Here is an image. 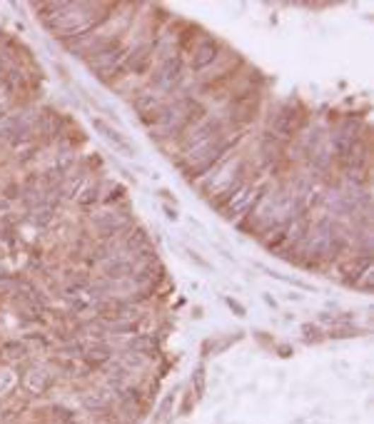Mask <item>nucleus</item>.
<instances>
[{"mask_svg":"<svg viewBox=\"0 0 374 424\" xmlns=\"http://www.w3.org/2000/svg\"><path fill=\"white\" fill-rule=\"evenodd\" d=\"M240 140H242V133H235V135L225 133L222 138L182 155V158L177 160V167L180 172H182V177L185 180H202L205 175H210L222 160H227V155L232 153V148H235Z\"/></svg>","mask_w":374,"mask_h":424,"instance_id":"obj_1","label":"nucleus"},{"mask_svg":"<svg viewBox=\"0 0 374 424\" xmlns=\"http://www.w3.org/2000/svg\"><path fill=\"white\" fill-rule=\"evenodd\" d=\"M307 127V112L300 102H282L274 107V112L269 115V135L279 140H290L297 133H302Z\"/></svg>","mask_w":374,"mask_h":424,"instance_id":"obj_2","label":"nucleus"},{"mask_svg":"<svg viewBox=\"0 0 374 424\" xmlns=\"http://www.w3.org/2000/svg\"><path fill=\"white\" fill-rule=\"evenodd\" d=\"M225 127H227V122L222 115L202 117L200 122H195L192 127H187V130L177 138L180 148H182V155H187V153H192V150L202 148V145L212 143V140L222 138V135H225Z\"/></svg>","mask_w":374,"mask_h":424,"instance_id":"obj_3","label":"nucleus"},{"mask_svg":"<svg viewBox=\"0 0 374 424\" xmlns=\"http://www.w3.org/2000/svg\"><path fill=\"white\" fill-rule=\"evenodd\" d=\"M267 190H269V187L262 185V182H255V180L245 182V185L240 187V190L235 192V195H232L230 200L225 202V205H222L220 215L225 220H230V223H240V220L247 218V212L252 210L255 205H257V200Z\"/></svg>","mask_w":374,"mask_h":424,"instance_id":"obj_4","label":"nucleus"},{"mask_svg":"<svg viewBox=\"0 0 374 424\" xmlns=\"http://www.w3.org/2000/svg\"><path fill=\"white\" fill-rule=\"evenodd\" d=\"M182 75H185V58L180 53L168 55V58H163L150 70V90L168 93L170 95V90L182 80Z\"/></svg>","mask_w":374,"mask_h":424,"instance_id":"obj_5","label":"nucleus"},{"mask_svg":"<svg viewBox=\"0 0 374 424\" xmlns=\"http://www.w3.org/2000/svg\"><path fill=\"white\" fill-rule=\"evenodd\" d=\"M222 55V45H220V40L217 37H212V35H202L200 40L192 45V50H190V58L185 60V68H190L192 73L195 75H202L205 73L207 68H212V63H215L217 58Z\"/></svg>","mask_w":374,"mask_h":424,"instance_id":"obj_6","label":"nucleus"},{"mask_svg":"<svg viewBox=\"0 0 374 424\" xmlns=\"http://www.w3.org/2000/svg\"><path fill=\"white\" fill-rule=\"evenodd\" d=\"M163 105H165V100L160 98V93H155V90H140V93H135V95L130 98V107H132V112L137 115V120L143 122L145 127H153L155 122H158V115H160V110H163Z\"/></svg>","mask_w":374,"mask_h":424,"instance_id":"obj_7","label":"nucleus"},{"mask_svg":"<svg viewBox=\"0 0 374 424\" xmlns=\"http://www.w3.org/2000/svg\"><path fill=\"white\" fill-rule=\"evenodd\" d=\"M259 110H262V100H259V95L247 98V100H240V102H232L230 110H227V115H225V122L235 127L238 133H242L245 127L252 125V122L257 120Z\"/></svg>","mask_w":374,"mask_h":424,"instance_id":"obj_8","label":"nucleus"},{"mask_svg":"<svg viewBox=\"0 0 374 424\" xmlns=\"http://www.w3.org/2000/svg\"><path fill=\"white\" fill-rule=\"evenodd\" d=\"M158 55V37L145 40L125 55V70L132 75H145L153 70V60Z\"/></svg>","mask_w":374,"mask_h":424,"instance_id":"obj_9","label":"nucleus"},{"mask_svg":"<svg viewBox=\"0 0 374 424\" xmlns=\"http://www.w3.org/2000/svg\"><path fill=\"white\" fill-rule=\"evenodd\" d=\"M117 252L127 254L132 260L145 252H153V240H150L148 230L140 228V225H132V228L117 240Z\"/></svg>","mask_w":374,"mask_h":424,"instance_id":"obj_10","label":"nucleus"},{"mask_svg":"<svg viewBox=\"0 0 374 424\" xmlns=\"http://www.w3.org/2000/svg\"><path fill=\"white\" fill-rule=\"evenodd\" d=\"M80 360H83V365H88L93 372L105 370V367L112 362V347L107 345L105 339H100V342H85L83 352H80Z\"/></svg>","mask_w":374,"mask_h":424,"instance_id":"obj_11","label":"nucleus"},{"mask_svg":"<svg viewBox=\"0 0 374 424\" xmlns=\"http://www.w3.org/2000/svg\"><path fill=\"white\" fill-rule=\"evenodd\" d=\"M100 270L103 275H105V280L122 282L127 280V277H132V272H135V260L122 252H115L112 257H107L105 262H100Z\"/></svg>","mask_w":374,"mask_h":424,"instance_id":"obj_12","label":"nucleus"},{"mask_svg":"<svg viewBox=\"0 0 374 424\" xmlns=\"http://www.w3.org/2000/svg\"><path fill=\"white\" fill-rule=\"evenodd\" d=\"M80 402H83V407L88 409V412H93V414L100 417V414L115 409L117 397L107 387H95V389H90V392H85L83 397H80Z\"/></svg>","mask_w":374,"mask_h":424,"instance_id":"obj_13","label":"nucleus"},{"mask_svg":"<svg viewBox=\"0 0 374 424\" xmlns=\"http://www.w3.org/2000/svg\"><path fill=\"white\" fill-rule=\"evenodd\" d=\"M93 125H95V130H98V133H100L103 138H105L107 143H110L112 148L117 150V153L127 155V158H132V155H135V148H132L130 138H127L125 133H120V130H117V127L107 125V122L103 120V117H95V120H93Z\"/></svg>","mask_w":374,"mask_h":424,"instance_id":"obj_14","label":"nucleus"},{"mask_svg":"<svg viewBox=\"0 0 374 424\" xmlns=\"http://www.w3.org/2000/svg\"><path fill=\"white\" fill-rule=\"evenodd\" d=\"M23 384L30 389L33 394H45L55 384V375L45 367H28L25 375H23Z\"/></svg>","mask_w":374,"mask_h":424,"instance_id":"obj_15","label":"nucleus"},{"mask_svg":"<svg viewBox=\"0 0 374 424\" xmlns=\"http://www.w3.org/2000/svg\"><path fill=\"white\" fill-rule=\"evenodd\" d=\"M369 272H372V254H357L354 260L342 265V280L352 287L357 285L364 275H369Z\"/></svg>","mask_w":374,"mask_h":424,"instance_id":"obj_16","label":"nucleus"},{"mask_svg":"<svg viewBox=\"0 0 374 424\" xmlns=\"http://www.w3.org/2000/svg\"><path fill=\"white\" fill-rule=\"evenodd\" d=\"M125 350L137 352V355H143V357H148V360H150V357L160 350V342H158V337H153V334L137 332V334H132V337L127 339Z\"/></svg>","mask_w":374,"mask_h":424,"instance_id":"obj_17","label":"nucleus"},{"mask_svg":"<svg viewBox=\"0 0 374 424\" xmlns=\"http://www.w3.org/2000/svg\"><path fill=\"white\" fill-rule=\"evenodd\" d=\"M28 357H30V347H28L25 342L11 339V342H6V345H0V360L3 362H13V365H18V362H25Z\"/></svg>","mask_w":374,"mask_h":424,"instance_id":"obj_18","label":"nucleus"},{"mask_svg":"<svg viewBox=\"0 0 374 424\" xmlns=\"http://www.w3.org/2000/svg\"><path fill=\"white\" fill-rule=\"evenodd\" d=\"M205 35V33L200 30V25H195V23H190V25H185L182 30H180V35L175 37V45H177L180 53H190L192 45H195L200 37Z\"/></svg>","mask_w":374,"mask_h":424,"instance_id":"obj_19","label":"nucleus"},{"mask_svg":"<svg viewBox=\"0 0 374 424\" xmlns=\"http://www.w3.org/2000/svg\"><path fill=\"white\" fill-rule=\"evenodd\" d=\"M78 205L83 210H93V207L103 205V185H85L83 192L78 195Z\"/></svg>","mask_w":374,"mask_h":424,"instance_id":"obj_20","label":"nucleus"},{"mask_svg":"<svg viewBox=\"0 0 374 424\" xmlns=\"http://www.w3.org/2000/svg\"><path fill=\"white\" fill-rule=\"evenodd\" d=\"M30 223L35 225V228H50V225L55 223V210H50V207L33 210L30 212Z\"/></svg>","mask_w":374,"mask_h":424,"instance_id":"obj_21","label":"nucleus"},{"mask_svg":"<svg viewBox=\"0 0 374 424\" xmlns=\"http://www.w3.org/2000/svg\"><path fill=\"white\" fill-rule=\"evenodd\" d=\"M357 334H362V329L352 327V324H334L332 329H327L325 337H329V339H344V337H357Z\"/></svg>","mask_w":374,"mask_h":424,"instance_id":"obj_22","label":"nucleus"},{"mask_svg":"<svg viewBox=\"0 0 374 424\" xmlns=\"http://www.w3.org/2000/svg\"><path fill=\"white\" fill-rule=\"evenodd\" d=\"M302 339H305V342H310V345H320L322 339H327L325 337V329H320L317 327V324H305V327H302Z\"/></svg>","mask_w":374,"mask_h":424,"instance_id":"obj_23","label":"nucleus"},{"mask_svg":"<svg viewBox=\"0 0 374 424\" xmlns=\"http://www.w3.org/2000/svg\"><path fill=\"white\" fill-rule=\"evenodd\" d=\"M205 382H207V370H205V365H200L195 372H192V387H195L197 397L205 394Z\"/></svg>","mask_w":374,"mask_h":424,"instance_id":"obj_24","label":"nucleus"},{"mask_svg":"<svg viewBox=\"0 0 374 424\" xmlns=\"http://www.w3.org/2000/svg\"><path fill=\"white\" fill-rule=\"evenodd\" d=\"M173 404H175V397H173V394H168V397L163 399V404H160V407H158V412L153 414V419H155V422H158V424H163L165 419L170 417V412H173Z\"/></svg>","mask_w":374,"mask_h":424,"instance_id":"obj_25","label":"nucleus"},{"mask_svg":"<svg viewBox=\"0 0 374 424\" xmlns=\"http://www.w3.org/2000/svg\"><path fill=\"white\" fill-rule=\"evenodd\" d=\"M16 384V375L6 367H0V394H8Z\"/></svg>","mask_w":374,"mask_h":424,"instance_id":"obj_26","label":"nucleus"},{"mask_svg":"<svg viewBox=\"0 0 374 424\" xmlns=\"http://www.w3.org/2000/svg\"><path fill=\"white\" fill-rule=\"evenodd\" d=\"M163 210H165V215H168L170 220H177V212H175V210H173V207H170V205H165Z\"/></svg>","mask_w":374,"mask_h":424,"instance_id":"obj_27","label":"nucleus"}]
</instances>
